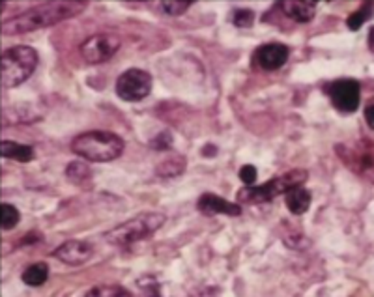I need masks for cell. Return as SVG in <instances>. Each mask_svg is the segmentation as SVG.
Instances as JSON below:
<instances>
[{
  "label": "cell",
  "instance_id": "cell-1",
  "mask_svg": "<svg viewBox=\"0 0 374 297\" xmlns=\"http://www.w3.org/2000/svg\"><path fill=\"white\" fill-rule=\"evenodd\" d=\"M87 8V2L81 0H62V2H47V4L34 6L31 10L21 11L19 16L2 23V34L4 36H19L26 32L40 30L47 26H55L58 23L82 13Z\"/></svg>",
  "mask_w": 374,
  "mask_h": 297
},
{
  "label": "cell",
  "instance_id": "cell-2",
  "mask_svg": "<svg viewBox=\"0 0 374 297\" xmlns=\"http://www.w3.org/2000/svg\"><path fill=\"white\" fill-rule=\"evenodd\" d=\"M70 148L75 155H79L84 161H92V163H109L122 155L126 144L120 139L119 135L113 131H87V133L77 135L72 140Z\"/></svg>",
  "mask_w": 374,
  "mask_h": 297
},
{
  "label": "cell",
  "instance_id": "cell-3",
  "mask_svg": "<svg viewBox=\"0 0 374 297\" xmlns=\"http://www.w3.org/2000/svg\"><path fill=\"white\" fill-rule=\"evenodd\" d=\"M38 52L28 45L11 47L2 52L0 60V75H2V86L16 88L31 77L38 66Z\"/></svg>",
  "mask_w": 374,
  "mask_h": 297
},
{
  "label": "cell",
  "instance_id": "cell-4",
  "mask_svg": "<svg viewBox=\"0 0 374 297\" xmlns=\"http://www.w3.org/2000/svg\"><path fill=\"white\" fill-rule=\"evenodd\" d=\"M309 178L307 170L294 169L287 174L275 176L270 181L258 187H246L238 193V200L241 204H264L270 200L277 198L279 195H287L296 187H302V184Z\"/></svg>",
  "mask_w": 374,
  "mask_h": 297
},
{
  "label": "cell",
  "instance_id": "cell-5",
  "mask_svg": "<svg viewBox=\"0 0 374 297\" xmlns=\"http://www.w3.org/2000/svg\"><path fill=\"white\" fill-rule=\"evenodd\" d=\"M165 223L163 213H155V211H150V213H141V215H135L133 219L126 220L122 225H119L116 228H113L111 232L105 234L107 241L111 245L116 247H129L137 243V241L148 240L154 232H158Z\"/></svg>",
  "mask_w": 374,
  "mask_h": 297
},
{
  "label": "cell",
  "instance_id": "cell-6",
  "mask_svg": "<svg viewBox=\"0 0 374 297\" xmlns=\"http://www.w3.org/2000/svg\"><path fill=\"white\" fill-rule=\"evenodd\" d=\"M335 154L346 167L369 184L374 185V142L370 139H359L352 144H337Z\"/></svg>",
  "mask_w": 374,
  "mask_h": 297
},
{
  "label": "cell",
  "instance_id": "cell-7",
  "mask_svg": "<svg viewBox=\"0 0 374 297\" xmlns=\"http://www.w3.org/2000/svg\"><path fill=\"white\" fill-rule=\"evenodd\" d=\"M114 90H116V96L123 99V101H143L152 92V75L148 72H144V69H137V67L126 69L116 79Z\"/></svg>",
  "mask_w": 374,
  "mask_h": 297
},
{
  "label": "cell",
  "instance_id": "cell-8",
  "mask_svg": "<svg viewBox=\"0 0 374 297\" xmlns=\"http://www.w3.org/2000/svg\"><path fill=\"white\" fill-rule=\"evenodd\" d=\"M334 107L344 114L356 113L361 101V86L356 79H339L324 88Z\"/></svg>",
  "mask_w": 374,
  "mask_h": 297
},
{
  "label": "cell",
  "instance_id": "cell-9",
  "mask_svg": "<svg viewBox=\"0 0 374 297\" xmlns=\"http://www.w3.org/2000/svg\"><path fill=\"white\" fill-rule=\"evenodd\" d=\"M122 41L116 34H94L81 45V55L88 64H103L119 52Z\"/></svg>",
  "mask_w": 374,
  "mask_h": 297
},
{
  "label": "cell",
  "instance_id": "cell-10",
  "mask_svg": "<svg viewBox=\"0 0 374 297\" xmlns=\"http://www.w3.org/2000/svg\"><path fill=\"white\" fill-rule=\"evenodd\" d=\"M290 47L285 43H264L255 51V64L264 72H277L287 64Z\"/></svg>",
  "mask_w": 374,
  "mask_h": 297
},
{
  "label": "cell",
  "instance_id": "cell-11",
  "mask_svg": "<svg viewBox=\"0 0 374 297\" xmlns=\"http://www.w3.org/2000/svg\"><path fill=\"white\" fill-rule=\"evenodd\" d=\"M53 257L66 266H82L92 258V247L88 245L87 241L67 240L55 249Z\"/></svg>",
  "mask_w": 374,
  "mask_h": 297
},
{
  "label": "cell",
  "instance_id": "cell-12",
  "mask_svg": "<svg viewBox=\"0 0 374 297\" xmlns=\"http://www.w3.org/2000/svg\"><path fill=\"white\" fill-rule=\"evenodd\" d=\"M197 208L202 215H232L236 217L241 213V208L238 204H232L229 200L221 198L214 193H204L197 202Z\"/></svg>",
  "mask_w": 374,
  "mask_h": 297
},
{
  "label": "cell",
  "instance_id": "cell-13",
  "mask_svg": "<svg viewBox=\"0 0 374 297\" xmlns=\"http://www.w3.org/2000/svg\"><path fill=\"white\" fill-rule=\"evenodd\" d=\"M279 6L288 19H292L294 23H302V25L313 21L317 13V2H307V0H287Z\"/></svg>",
  "mask_w": 374,
  "mask_h": 297
},
{
  "label": "cell",
  "instance_id": "cell-14",
  "mask_svg": "<svg viewBox=\"0 0 374 297\" xmlns=\"http://www.w3.org/2000/svg\"><path fill=\"white\" fill-rule=\"evenodd\" d=\"M0 154L6 159H13L17 163H28L34 159V148L28 144H21L16 140H2Z\"/></svg>",
  "mask_w": 374,
  "mask_h": 297
},
{
  "label": "cell",
  "instance_id": "cell-15",
  "mask_svg": "<svg viewBox=\"0 0 374 297\" xmlns=\"http://www.w3.org/2000/svg\"><path fill=\"white\" fill-rule=\"evenodd\" d=\"M311 193L307 189H303V187H296L290 193L285 195V204H287L288 211L294 213V215H303V213H307V210L311 208Z\"/></svg>",
  "mask_w": 374,
  "mask_h": 297
},
{
  "label": "cell",
  "instance_id": "cell-16",
  "mask_svg": "<svg viewBox=\"0 0 374 297\" xmlns=\"http://www.w3.org/2000/svg\"><path fill=\"white\" fill-rule=\"evenodd\" d=\"M23 282L26 286H41L45 284L47 279H49V266L45 262H36V264H31L26 267L23 275H21Z\"/></svg>",
  "mask_w": 374,
  "mask_h": 297
},
{
  "label": "cell",
  "instance_id": "cell-17",
  "mask_svg": "<svg viewBox=\"0 0 374 297\" xmlns=\"http://www.w3.org/2000/svg\"><path fill=\"white\" fill-rule=\"evenodd\" d=\"M185 164H187V161H185L184 155H170V157L163 159V161L158 164L155 172H158L159 176H163V178H176V176H180L184 172Z\"/></svg>",
  "mask_w": 374,
  "mask_h": 297
},
{
  "label": "cell",
  "instance_id": "cell-18",
  "mask_svg": "<svg viewBox=\"0 0 374 297\" xmlns=\"http://www.w3.org/2000/svg\"><path fill=\"white\" fill-rule=\"evenodd\" d=\"M84 297H133L128 288L120 284H99V286L90 288Z\"/></svg>",
  "mask_w": 374,
  "mask_h": 297
},
{
  "label": "cell",
  "instance_id": "cell-19",
  "mask_svg": "<svg viewBox=\"0 0 374 297\" xmlns=\"http://www.w3.org/2000/svg\"><path fill=\"white\" fill-rule=\"evenodd\" d=\"M373 2H363V4L359 6V10H356L354 13H350L348 19H346V26H348L350 30H359V28L373 17Z\"/></svg>",
  "mask_w": 374,
  "mask_h": 297
},
{
  "label": "cell",
  "instance_id": "cell-20",
  "mask_svg": "<svg viewBox=\"0 0 374 297\" xmlns=\"http://www.w3.org/2000/svg\"><path fill=\"white\" fill-rule=\"evenodd\" d=\"M92 176V170L88 167L87 163H82V161H73V163L67 164L66 169V178L73 184H82V181H87Z\"/></svg>",
  "mask_w": 374,
  "mask_h": 297
},
{
  "label": "cell",
  "instance_id": "cell-21",
  "mask_svg": "<svg viewBox=\"0 0 374 297\" xmlns=\"http://www.w3.org/2000/svg\"><path fill=\"white\" fill-rule=\"evenodd\" d=\"M21 219V213L16 206L2 204L0 206V223H2V230H13Z\"/></svg>",
  "mask_w": 374,
  "mask_h": 297
},
{
  "label": "cell",
  "instance_id": "cell-22",
  "mask_svg": "<svg viewBox=\"0 0 374 297\" xmlns=\"http://www.w3.org/2000/svg\"><path fill=\"white\" fill-rule=\"evenodd\" d=\"M191 2H180V0H170V2H159L158 8L161 11H163L165 16H172V17H178L182 16V13H185V11L189 10Z\"/></svg>",
  "mask_w": 374,
  "mask_h": 297
},
{
  "label": "cell",
  "instance_id": "cell-23",
  "mask_svg": "<svg viewBox=\"0 0 374 297\" xmlns=\"http://www.w3.org/2000/svg\"><path fill=\"white\" fill-rule=\"evenodd\" d=\"M255 23V13L251 10H234L232 11V25L238 28H251Z\"/></svg>",
  "mask_w": 374,
  "mask_h": 297
},
{
  "label": "cell",
  "instance_id": "cell-24",
  "mask_svg": "<svg viewBox=\"0 0 374 297\" xmlns=\"http://www.w3.org/2000/svg\"><path fill=\"white\" fill-rule=\"evenodd\" d=\"M138 286L143 288L144 297H163L161 290H159V282L154 277L138 279Z\"/></svg>",
  "mask_w": 374,
  "mask_h": 297
},
{
  "label": "cell",
  "instance_id": "cell-25",
  "mask_svg": "<svg viewBox=\"0 0 374 297\" xmlns=\"http://www.w3.org/2000/svg\"><path fill=\"white\" fill-rule=\"evenodd\" d=\"M256 178H258V172H256V169L253 164H243L240 169V179L247 185V187H253Z\"/></svg>",
  "mask_w": 374,
  "mask_h": 297
},
{
  "label": "cell",
  "instance_id": "cell-26",
  "mask_svg": "<svg viewBox=\"0 0 374 297\" xmlns=\"http://www.w3.org/2000/svg\"><path fill=\"white\" fill-rule=\"evenodd\" d=\"M172 144V137L169 133H159L154 140H152V148L154 150H169Z\"/></svg>",
  "mask_w": 374,
  "mask_h": 297
},
{
  "label": "cell",
  "instance_id": "cell-27",
  "mask_svg": "<svg viewBox=\"0 0 374 297\" xmlns=\"http://www.w3.org/2000/svg\"><path fill=\"white\" fill-rule=\"evenodd\" d=\"M365 122L370 129H374V98H370L367 101V107H365Z\"/></svg>",
  "mask_w": 374,
  "mask_h": 297
},
{
  "label": "cell",
  "instance_id": "cell-28",
  "mask_svg": "<svg viewBox=\"0 0 374 297\" xmlns=\"http://www.w3.org/2000/svg\"><path fill=\"white\" fill-rule=\"evenodd\" d=\"M367 43H369V49L374 52V26L369 30V38H367Z\"/></svg>",
  "mask_w": 374,
  "mask_h": 297
}]
</instances>
